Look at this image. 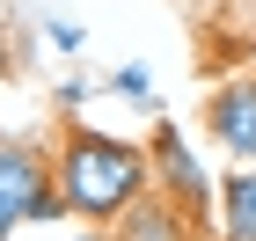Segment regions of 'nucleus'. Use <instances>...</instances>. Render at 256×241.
Here are the masks:
<instances>
[{
  "label": "nucleus",
  "mask_w": 256,
  "mask_h": 241,
  "mask_svg": "<svg viewBox=\"0 0 256 241\" xmlns=\"http://www.w3.org/2000/svg\"><path fill=\"white\" fill-rule=\"evenodd\" d=\"M146 154H139L132 139H110V132H74L66 139V154H59V190L66 198V212H80V220H124L132 212V198L146 190Z\"/></svg>",
  "instance_id": "obj_1"
},
{
  "label": "nucleus",
  "mask_w": 256,
  "mask_h": 241,
  "mask_svg": "<svg viewBox=\"0 0 256 241\" xmlns=\"http://www.w3.org/2000/svg\"><path fill=\"white\" fill-rule=\"evenodd\" d=\"M183 227H190V220H183L168 198H139L132 212L118 220V234L124 241H183Z\"/></svg>",
  "instance_id": "obj_6"
},
{
  "label": "nucleus",
  "mask_w": 256,
  "mask_h": 241,
  "mask_svg": "<svg viewBox=\"0 0 256 241\" xmlns=\"http://www.w3.org/2000/svg\"><path fill=\"white\" fill-rule=\"evenodd\" d=\"M110 88H118L124 102H146V95H154V73H146V66H124V73L110 80Z\"/></svg>",
  "instance_id": "obj_7"
},
{
  "label": "nucleus",
  "mask_w": 256,
  "mask_h": 241,
  "mask_svg": "<svg viewBox=\"0 0 256 241\" xmlns=\"http://www.w3.org/2000/svg\"><path fill=\"white\" fill-rule=\"evenodd\" d=\"M52 183H44V161L30 154V146H0V234L15 220H30V205L44 198Z\"/></svg>",
  "instance_id": "obj_4"
},
{
  "label": "nucleus",
  "mask_w": 256,
  "mask_h": 241,
  "mask_svg": "<svg viewBox=\"0 0 256 241\" xmlns=\"http://www.w3.org/2000/svg\"><path fill=\"white\" fill-rule=\"evenodd\" d=\"M80 241H96V234H80Z\"/></svg>",
  "instance_id": "obj_8"
},
{
  "label": "nucleus",
  "mask_w": 256,
  "mask_h": 241,
  "mask_svg": "<svg viewBox=\"0 0 256 241\" xmlns=\"http://www.w3.org/2000/svg\"><path fill=\"white\" fill-rule=\"evenodd\" d=\"M212 205H220V241H256V168H242Z\"/></svg>",
  "instance_id": "obj_5"
},
{
  "label": "nucleus",
  "mask_w": 256,
  "mask_h": 241,
  "mask_svg": "<svg viewBox=\"0 0 256 241\" xmlns=\"http://www.w3.org/2000/svg\"><path fill=\"white\" fill-rule=\"evenodd\" d=\"M146 168L168 183V205H176L183 220H205V212H212V176L198 168L190 139H183L176 124H161V132H154V146H146Z\"/></svg>",
  "instance_id": "obj_2"
},
{
  "label": "nucleus",
  "mask_w": 256,
  "mask_h": 241,
  "mask_svg": "<svg viewBox=\"0 0 256 241\" xmlns=\"http://www.w3.org/2000/svg\"><path fill=\"white\" fill-rule=\"evenodd\" d=\"M212 139L227 146L242 168H256V73L227 80V88L212 95Z\"/></svg>",
  "instance_id": "obj_3"
}]
</instances>
